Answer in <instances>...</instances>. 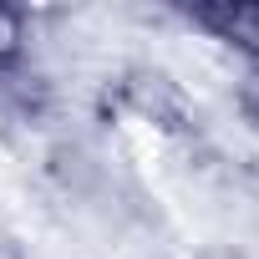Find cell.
Masks as SVG:
<instances>
[{
	"instance_id": "6da1fadb",
	"label": "cell",
	"mask_w": 259,
	"mask_h": 259,
	"mask_svg": "<svg viewBox=\"0 0 259 259\" xmlns=\"http://www.w3.org/2000/svg\"><path fill=\"white\" fill-rule=\"evenodd\" d=\"M198 26H208L219 41H234L239 51L259 56V6H208L193 16Z\"/></svg>"
},
{
	"instance_id": "7a4b0ae2",
	"label": "cell",
	"mask_w": 259,
	"mask_h": 259,
	"mask_svg": "<svg viewBox=\"0 0 259 259\" xmlns=\"http://www.w3.org/2000/svg\"><path fill=\"white\" fill-rule=\"evenodd\" d=\"M16 41H21V26H16V16H11V11H0V61H6V56L16 51Z\"/></svg>"
}]
</instances>
